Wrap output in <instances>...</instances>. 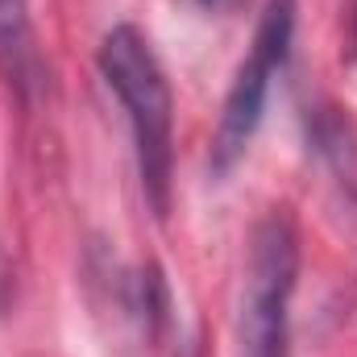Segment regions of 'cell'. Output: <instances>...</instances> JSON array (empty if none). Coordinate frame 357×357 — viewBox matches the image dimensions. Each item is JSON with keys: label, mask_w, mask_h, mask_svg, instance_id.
<instances>
[{"label": "cell", "mask_w": 357, "mask_h": 357, "mask_svg": "<svg viewBox=\"0 0 357 357\" xmlns=\"http://www.w3.org/2000/svg\"><path fill=\"white\" fill-rule=\"evenodd\" d=\"M195 8H204V13H237L245 0H191Z\"/></svg>", "instance_id": "cell-5"}, {"label": "cell", "mask_w": 357, "mask_h": 357, "mask_svg": "<svg viewBox=\"0 0 357 357\" xmlns=\"http://www.w3.org/2000/svg\"><path fill=\"white\" fill-rule=\"evenodd\" d=\"M0 75L21 100H33L46 84V63L25 0H0Z\"/></svg>", "instance_id": "cell-4"}, {"label": "cell", "mask_w": 357, "mask_h": 357, "mask_svg": "<svg viewBox=\"0 0 357 357\" xmlns=\"http://www.w3.org/2000/svg\"><path fill=\"white\" fill-rule=\"evenodd\" d=\"M100 75L129 116L146 204L154 216H167L175 175V100L150 38L137 25H112L100 42Z\"/></svg>", "instance_id": "cell-1"}, {"label": "cell", "mask_w": 357, "mask_h": 357, "mask_svg": "<svg viewBox=\"0 0 357 357\" xmlns=\"http://www.w3.org/2000/svg\"><path fill=\"white\" fill-rule=\"evenodd\" d=\"M299 282V233L287 212H266L250 233L233 357H291V299Z\"/></svg>", "instance_id": "cell-2"}, {"label": "cell", "mask_w": 357, "mask_h": 357, "mask_svg": "<svg viewBox=\"0 0 357 357\" xmlns=\"http://www.w3.org/2000/svg\"><path fill=\"white\" fill-rule=\"evenodd\" d=\"M291 38H295V0H266L254 42H250V50L229 84L225 108H220V125L212 137V171L216 175L233 171L237 158L250 150V142L262 125V112H266L270 79L282 71Z\"/></svg>", "instance_id": "cell-3"}]
</instances>
